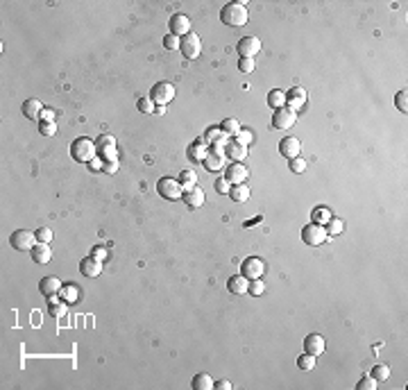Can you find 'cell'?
<instances>
[{
	"label": "cell",
	"mask_w": 408,
	"mask_h": 390,
	"mask_svg": "<svg viewBox=\"0 0 408 390\" xmlns=\"http://www.w3.org/2000/svg\"><path fill=\"white\" fill-rule=\"evenodd\" d=\"M220 21L229 27H243L245 23L249 21V14H247V7L243 3H229L222 7L220 12Z\"/></svg>",
	"instance_id": "7a4b0ae2"
},
{
	"label": "cell",
	"mask_w": 408,
	"mask_h": 390,
	"mask_svg": "<svg viewBox=\"0 0 408 390\" xmlns=\"http://www.w3.org/2000/svg\"><path fill=\"white\" fill-rule=\"evenodd\" d=\"M154 113H159V116H163V113H166V107H157V109H154Z\"/></svg>",
	"instance_id": "11a10c76"
},
{
	"label": "cell",
	"mask_w": 408,
	"mask_h": 390,
	"mask_svg": "<svg viewBox=\"0 0 408 390\" xmlns=\"http://www.w3.org/2000/svg\"><path fill=\"white\" fill-rule=\"evenodd\" d=\"M48 313L54 317V320H59V317H63L68 313V304L63 302L59 295H54V297H48Z\"/></svg>",
	"instance_id": "7402d4cb"
},
{
	"label": "cell",
	"mask_w": 408,
	"mask_h": 390,
	"mask_svg": "<svg viewBox=\"0 0 408 390\" xmlns=\"http://www.w3.org/2000/svg\"><path fill=\"white\" fill-rule=\"evenodd\" d=\"M299 150H302V143H299V139H295V136H286V139L279 141V152L284 154L286 159L299 157Z\"/></svg>",
	"instance_id": "2e32d148"
},
{
	"label": "cell",
	"mask_w": 408,
	"mask_h": 390,
	"mask_svg": "<svg viewBox=\"0 0 408 390\" xmlns=\"http://www.w3.org/2000/svg\"><path fill=\"white\" fill-rule=\"evenodd\" d=\"M220 132L231 139V136H236L240 132V122L236 120V118H225V120L220 122Z\"/></svg>",
	"instance_id": "f546056e"
},
{
	"label": "cell",
	"mask_w": 408,
	"mask_h": 390,
	"mask_svg": "<svg viewBox=\"0 0 408 390\" xmlns=\"http://www.w3.org/2000/svg\"><path fill=\"white\" fill-rule=\"evenodd\" d=\"M227 288H229L231 295H243V293H247V288H249V279L245 275H234L229 281H227Z\"/></svg>",
	"instance_id": "603a6c76"
},
{
	"label": "cell",
	"mask_w": 408,
	"mask_h": 390,
	"mask_svg": "<svg viewBox=\"0 0 408 390\" xmlns=\"http://www.w3.org/2000/svg\"><path fill=\"white\" fill-rule=\"evenodd\" d=\"M34 234H36V240H39V243H50V240H52V231H50L48 227H39Z\"/></svg>",
	"instance_id": "bcb514c9"
},
{
	"label": "cell",
	"mask_w": 408,
	"mask_h": 390,
	"mask_svg": "<svg viewBox=\"0 0 408 390\" xmlns=\"http://www.w3.org/2000/svg\"><path fill=\"white\" fill-rule=\"evenodd\" d=\"M168 30H170L168 34H175L181 39V36H186L190 32V18L186 16V14H179V12L172 14L170 21H168Z\"/></svg>",
	"instance_id": "ba28073f"
},
{
	"label": "cell",
	"mask_w": 408,
	"mask_h": 390,
	"mask_svg": "<svg viewBox=\"0 0 408 390\" xmlns=\"http://www.w3.org/2000/svg\"><path fill=\"white\" fill-rule=\"evenodd\" d=\"M225 157L234 159V161H243V159H247V148L236 143V141H229V145L225 148Z\"/></svg>",
	"instance_id": "cb8c5ba5"
},
{
	"label": "cell",
	"mask_w": 408,
	"mask_h": 390,
	"mask_svg": "<svg viewBox=\"0 0 408 390\" xmlns=\"http://www.w3.org/2000/svg\"><path fill=\"white\" fill-rule=\"evenodd\" d=\"M234 141H236V143H240V145H245V148H249V145H252V141H254V134L249 129H245V127H240V132L234 136Z\"/></svg>",
	"instance_id": "e575fe53"
},
{
	"label": "cell",
	"mask_w": 408,
	"mask_h": 390,
	"mask_svg": "<svg viewBox=\"0 0 408 390\" xmlns=\"http://www.w3.org/2000/svg\"><path fill=\"white\" fill-rule=\"evenodd\" d=\"M107 175H113V172L118 170V159H113V161H104V168H102Z\"/></svg>",
	"instance_id": "816d5d0a"
},
{
	"label": "cell",
	"mask_w": 408,
	"mask_h": 390,
	"mask_svg": "<svg viewBox=\"0 0 408 390\" xmlns=\"http://www.w3.org/2000/svg\"><path fill=\"white\" fill-rule=\"evenodd\" d=\"M157 193L161 195L163 200H181L184 198V188H181L179 179H172V177H161L157 181Z\"/></svg>",
	"instance_id": "277c9868"
},
{
	"label": "cell",
	"mask_w": 408,
	"mask_h": 390,
	"mask_svg": "<svg viewBox=\"0 0 408 390\" xmlns=\"http://www.w3.org/2000/svg\"><path fill=\"white\" fill-rule=\"evenodd\" d=\"M304 104H306V91H304L302 86H293V89L286 93V107L293 109V111L297 113Z\"/></svg>",
	"instance_id": "4fadbf2b"
},
{
	"label": "cell",
	"mask_w": 408,
	"mask_h": 390,
	"mask_svg": "<svg viewBox=\"0 0 408 390\" xmlns=\"http://www.w3.org/2000/svg\"><path fill=\"white\" fill-rule=\"evenodd\" d=\"M39 132L43 136H54L57 134V122L54 120H41L39 122Z\"/></svg>",
	"instance_id": "f35d334b"
},
{
	"label": "cell",
	"mask_w": 408,
	"mask_h": 390,
	"mask_svg": "<svg viewBox=\"0 0 408 390\" xmlns=\"http://www.w3.org/2000/svg\"><path fill=\"white\" fill-rule=\"evenodd\" d=\"M229 195L234 202H247L249 200V188H247V184H231V188H229Z\"/></svg>",
	"instance_id": "484cf974"
},
{
	"label": "cell",
	"mask_w": 408,
	"mask_h": 390,
	"mask_svg": "<svg viewBox=\"0 0 408 390\" xmlns=\"http://www.w3.org/2000/svg\"><path fill=\"white\" fill-rule=\"evenodd\" d=\"M222 136V132H220V125H216V127H209L207 132H204V141L207 143H213V141H218Z\"/></svg>",
	"instance_id": "f6af8a7d"
},
{
	"label": "cell",
	"mask_w": 408,
	"mask_h": 390,
	"mask_svg": "<svg viewBox=\"0 0 408 390\" xmlns=\"http://www.w3.org/2000/svg\"><path fill=\"white\" fill-rule=\"evenodd\" d=\"M59 297H61L66 304H73V302H77V297H80V290H77L75 284H63L61 290H59Z\"/></svg>",
	"instance_id": "4316f807"
},
{
	"label": "cell",
	"mask_w": 408,
	"mask_h": 390,
	"mask_svg": "<svg viewBox=\"0 0 408 390\" xmlns=\"http://www.w3.org/2000/svg\"><path fill=\"white\" fill-rule=\"evenodd\" d=\"M247 293H249V295H254V297H258V295L265 293V284H263L261 279H252V281H249Z\"/></svg>",
	"instance_id": "b9f144b4"
},
{
	"label": "cell",
	"mask_w": 408,
	"mask_h": 390,
	"mask_svg": "<svg viewBox=\"0 0 408 390\" xmlns=\"http://www.w3.org/2000/svg\"><path fill=\"white\" fill-rule=\"evenodd\" d=\"M324 229H326V234H329V236H340L345 231V220H343V218L331 216V220L324 225Z\"/></svg>",
	"instance_id": "4dcf8cb0"
},
{
	"label": "cell",
	"mask_w": 408,
	"mask_h": 390,
	"mask_svg": "<svg viewBox=\"0 0 408 390\" xmlns=\"http://www.w3.org/2000/svg\"><path fill=\"white\" fill-rule=\"evenodd\" d=\"M39 120H54V111L52 109H43V113H41Z\"/></svg>",
	"instance_id": "db71d44e"
},
{
	"label": "cell",
	"mask_w": 408,
	"mask_h": 390,
	"mask_svg": "<svg viewBox=\"0 0 408 390\" xmlns=\"http://www.w3.org/2000/svg\"><path fill=\"white\" fill-rule=\"evenodd\" d=\"M43 102L41 100H36V98H30V100H25L23 102V116L25 118H30V120H39L41 118V113H43Z\"/></svg>",
	"instance_id": "e0dca14e"
},
{
	"label": "cell",
	"mask_w": 408,
	"mask_h": 390,
	"mask_svg": "<svg viewBox=\"0 0 408 390\" xmlns=\"http://www.w3.org/2000/svg\"><path fill=\"white\" fill-rule=\"evenodd\" d=\"M181 200L186 202V207H188V209H199L204 204V190L197 188V186H193V188L186 190Z\"/></svg>",
	"instance_id": "44dd1931"
},
{
	"label": "cell",
	"mask_w": 408,
	"mask_h": 390,
	"mask_svg": "<svg viewBox=\"0 0 408 390\" xmlns=\"http://www.w3.org/2000/svg\"><path fill=\"white\" fill-rule=\"evenodd\" d=\"M80 272L89 279H95V277L102 272V261H98L95 256H84L80 261Z\"/></svg>",
	"instance_id": "9a60e30c"
},
{
	"label": "cell",
	"mask_w": 408,
	"mask_h": 390,
	"mask_svg": "<svg viewBox=\"0 0 408 390\" xmlns=\"http://www.w3.org/2000/svg\"><path fill=\"white\" fill-rule=\"evenodd\" d=\"M297 367L299 370H304V372L313 370V367H315V356H311V354H302V356L297 358Z\"/></svg>",
	"instance_id": "8d00e7d4"
},
{
	"label": "cell",
	"mask_w": 408,
	"mask_h": 390,
	"mask_svg": "<svg viewBox=\"0 0 408 390\" xmlns=\"http://www.w3.org/2000/svg\"><path fill=\"white\" fill-rule=\"evenodd\" d=\"M236 50H238L240 57H256L258 52H261V41L256 39V36H243V39L238 41V45H236Z\"/></svg>",
	"instance_id": "7c38bea8"
},
{
	"label": "cell",
	"mask_w": 408,
	"mask_h": 390,
	"mask_svg": "<svg viewBox=\"0 0 408 390\" xmlns=\"http://www.w3.org/2000/svg\"><path fill=\"white\" fill-rule=\"evenodd\" d=\"M179 52L184 54L186 59H197L199 52H202V41L195 32H188L186 36H181V45H179Z\"/></svg>",
	"instance_id": "52a82bcc"
},
{
	"label": "cell",
	"mask_w": 408,
	"mask_h": 390,
	"mask_svg": "<svg viewBox=\"0 0 408 390\" xmlns=\"http://www.w3.org/2000/svg\"><path fill=\"white\" fill-rule=\"evenodd\" d=\"M297 122V113L288 107H281V109H275V116H272V125L277 129H288Z\"/></svg>",
	"instance_id": "30bf717a"
},
{
	"label": "cell",
	"mask_w": 408,
	"mask_h": 390,
	"mask_svg": "<svg viewBox=\"0 0 408 390\" xmlns=\"http://www.w3.org/2000/svg\"><path fill=\"white\" fill-rule=\"evenodd\" d=\"M204 168H207L209 172H220L222 168H225V163H227V157L225 154H218V152H207V157H204Z\"/></svg>",
	"instance_id": "d6986e66"
},
{
	"label": "cell",
	"mask_w": 408,
	"mask_h": 390,
	"mask_svg": "<svg viewBox=\"0 0 408 390\" xmlns=\"http://www.w3.org/2000/svg\"><path fill=\"white\" fill-rule=\"evenodd\" d=\"M193 390H211L213 388V379L207 374V372H199V374L193 376Z\"/></svg>",
	"instance_id": "83f0119b"
},
{
	"label": "cell",
	"mask_w": 408,
	"mask_h": 390,
	"mask_svg": "<svg viewBox=\"0 0 408 390\" xmlns=\"http://www.w3.org/2000/svg\"><path fill=\"white\" fill-rule=\"evenodd\" d=\"M107 254H109V249H107V247H102V245H98V247H93L91 256H95L98 261H104V258H107Z\"/></svg>",
	"instance_id": "f907efd6"
},
{
	"label": "cell",
	"mask_w": 408,
	"mask_h": 390,
	"mask_svg": "<svg viewBox=\"0 0 408 390\" xmlns=\"http://www.w3.org/2000/svg\"><path fill=\"white\" fill-rule=\"evenodd\" d=\"M61 286L63 284L57 279V277H43V279L39 281V290L45 295V297H54V295H59Z\"/></svg>",
	"instance_id": "ffe728a7"
},
{
	"label": "cell",
	"mask_w": 408,
	"mask_h": 390,
	"mask_svg": "<svg viewBox=\"0 0 408 390\" xmlns=\"http://www.w3.org/2000/svg\"><path fill=\"white\" fill-rule=\"evenodd\" d=\"M326 238H329V234H326L324 225H315V222H308V225L302 229V240H304L306 245H311V247H317V245H322Z\"/></svg>",
	"instance_id": "8992f818"
},
{
	"label": "cell",
	"mask_w": 408,
	"mask_h": 390,
	"mask_svg": "<svg viewBox=\"0 0 408 390\" xmlns=\"http://www.w3.org/2000/svg\"><path fill=\"white\" fill-rule=\"evenodd\" d=\"M98 152L100 150H107V148H116V139L113 136H109V134H102V136H98Z\"/></svg>",
	"instance_id": "60d3db41"
},
{
	"label": "cell",
	"mask_w": 408,
	"mask_h": 390,
	"mask_svg": "<svg viewBox=\"0 0 408 390\" xmlns=\"http://www.w3.org/2000/svg\"><path fill=\"white\" fill-rule=\"evenodd\" d=\"M331 220V211L326 207H317L313 209L311 213V222H315V225H326V222Z\"/></svg>",
	"instance_id": "1f68e13d"
},
{
	"label": "cell",
	"mask_w": 408,
	"mask_h": 390,
	"mask_svg": "<svg viewBox=\"0 0 408 390\" xmlns=\"http://www.w3.org/2000/svg\"><path fill=\"white\" fill-rule=\"evenodd\" d=\"M86 166H89V170H93V172L95 170H102V168H104V159L102 157H95V159H91Z\"/></svg>",
	"instance_id": "681fc988"
},
{
	"label": "cell",
	"mask_w": 408,
	"mask_h": 390,
	"mask_svg": "<svg viewBox=\"0 0 408 390\" xmlns=\"http://www.w3.org/2000/svg\"><path fill=\"white\" fill-rule=\"evenodd\" d=\"M267 107H272V109L286 107V93H284V91L272 89L270 93H267Z\"/></svg>",
	"instance_id": "f1b7e54d"
},
{
	"label": "cell",
	"mask_w": 408,
	"mask_h": 390,
	"mask_svg": "<svg viewBox=\"0 0 408 390\" xmlns=\"http://www.w3.org/2000/svg\"><path fill=\"white\" fill-rule=\"evenodd\" d=\"M213 388H216V390H231L234 385H231V381L220 379V381H213Z\"/></svg>",
	"instance_id": "f5cc1de1"
},
{
	"label": "cell",
	"mask_w": 408,
	"mask_h": 390,
	"mask_svg": "<svg viewBox=\"0 0 408 390\" xmlns=\"http://www.w3.org/2000/svg\"><path fill=\"white\" fill-rule=\"evenodd\" d=\"M394 107H397L399 111H403V113L408 111V91L406 89L399 91V93L394 95Z\"/></svg>",
	"instance_id": "74e56055"
},
{
	"label": "cell",
	"mask_w": 408,
	"mask_h": 390,
	"mask_svg": "<svg viewBox=\"0 0 408 390\" xmlns=\"http://www.w3.org/2000/svg\"><path fill=\"white\" fill-rule=\"evenodd\" d=\"M376 385H379V381H376L374 376H363V379L356 383V388L358 390H376Z\"/></svg>",
	"instance_id": "ee69618b"
},
{
	"label": "cell",
	"mask_w": 408,
	"mask_h": 390,
	"mask_svg": "<svg viewBox=\"0 0 408 390\" xmlns=\"http://www.w3.org/2000/svg\"><path fill=\"white\" fill-rule=\"evenodd\" d=\"M172 98H175V86H172L170 82H159V84H154L152 91H150V100H152L157 107L170 104Z\"/></svg>",
	"instance_id": "5b68a950"
},
{
	"label": "cell",
	"mask_w": 408,
	"mask_h": 390,
	"mask_svg": "<svg viewBox=\"0 0 408 390\" xmlns=\"http://www.w3.org/2000/svg\"><path fill=\"white\" fill-rule=\"evenodd\" d=\"M71 157L80 163H89L91 159L98 157V143L89 136H80L71 143Z\"/></svg>",
	"instance_id": "6da1fadb"
},
{
	"label": "cell",
	"mask_w": 408,
	"mask_h": 390,
	"mask_svg": "<svg viewBox=\"0 0 408 390\" xmlns=\"http://www.w3.org/2000/svg\"><path fill=\"white\" fill-rule=\"evenodd\" d=\"M229 188H231V184L225 179V177H218L216 179V190L218 193H229Z\"/></svg>",
	"instance_id": "c3c4849f"
},
{
	"label": "cell",
	"mask_w": 408,
	"mask_h": 390,
	"mask_svg": "<svg viewBox=\"0 0 408 390\" xmlns=\"http://www.w3.org/2000/svg\"><path fill=\"white\" fill-rule=\"evenodd\" d=\"M30 254H32V261L39 263V266H45V263H50V258H52V249H50L48 243H36Z\"/></svg>",
	"instance_id": "ac0fdd59"
},
{
	"label": "cell",
	"mask_w": 408,
	"mask_h": 390,
	"mask_svg": "<svg viewBox=\"0 0 408 390\" xmlns=\"http://www.w3.org/2000/svg\"><path fill=\"white\" fill-rule=\"evenodd\" d=\"M39 243L36 240V234L34 231H27V229H16L12 231V236H9V245H12L14 249H18V252H32V247Z\"/></svg>",
	"instance_id": "3957f363"
},
{
	"label": "cell",
	"mask_w": 408,
	"mask_h": 390,
	"mask_svg": "<svg viewBox=\"0 0 408 390\" xmlns=\"http://www.w3.org/2000/svg\"><path fill=\"white\" fill-rule=\"evenodd\" d=\"M263 272H265V263H263L258 256L245 258L243 266H240V275H245L249 281H252V279H261Z\"/></svg>",
	"instance_id": "9c48e42d"
},
{
	"label": "cell",
	"mask_w": 408,
	"mask_h": 390,
	"mask_svg": "<svg viewBox=\"0 0 408 390\" xmlns=\"http://www.w3.org/2000/svg\"><path fill=\"white\" fill-rule=\"evenodd\" d=\"M304 349H306V354H311V356H320V354H324V349H326V340L322 338L320 334H308L306 340H304Z\"/></svg>",
	"instance_id": "5bb4252c"
},
{
	"label": "cell",
	"mask_w": 408,
	"mask_h": 390,
	"mask_svg": "<svg viewBox=\"0 0 408 390\" xmlns=\"http://www.w3.org/2000/svg\"><path fill=\"white\" fill-rule=\"evenodd\" d=\"M288 168H290L293 172H297V175H302V172H306L308 163H306V159L295 157V159H288Z\"/></svg>",
	"instance_id": "d590c367"
},
{
	"label": "cell",
	"mask_w": 408,
	"mask_h": 390,
	"mask_svg": "<svg viewBox=\"0 0 408 390\" xmlns=\"http://www.w3.org/2000/svg\"><path fill=\"white\" fill-rule=\"evenodd\" d=\"M179 45H181L179 36H175V34H166V36H163V48H166V50H179Z\"/></svg>",
	"instance_id": "7bdbcfd3"
},
{
	"label": "cell",
	"mask_w": 408,
	"mask_h": 390,
	"mask_svg": "<svg viewBox=\"0 0 408 390\" xmlns=\"http://www.w3.org/2000/svg\"><path fill=\"white\" fill-rule=\"evenodd\" d=\"M370 376H374L376 381H385L390 376V367L385 365V363H376V365L370 370Z\"/></svg>",
	"instance_id": "836d02e7"
},
{
	"label": "cell",
	"mask_w": 408,
	"mask_h": 390,
	"mask_svg": "<svg viewBox=\"0 0 408 390\" xmlns=\"http://www.w3.org/2000/svg\"><path fill=\"white\" fill-rule=\"evenodd\" d=\"M136 107H139V111H141V113H152L154 109H157V104H154L152 100H150V95H148V98H139Z\"/></svg>",
	"instance_id": "ab89813d"
},
{
	"label": "cell",
	"mask_w": 408,
	"mask_h": 390,
	"mask_svg": "<svg viewBox=\"0 0 408 390\" xmlns=\"http://www.w3.org/2000/svg\"><path fill=\"white\" fill-rule=\"evenodd\" d=\"M179 177H181L179 184H181V188H184V190L193 188V186L197 184V175H195V170H184Z\"/></svg>",
	"instance_id": "d6a6232c"
},
{
	"label": "cell",
	"mask_w": 408,
	"mask_h": 390,
	"mask_svg": "<svg viewBox=\"0 0 408 390\" xmlns=\"http://www.w3.org/2000/svg\"><path fill=\"white\" fill-rule=\"evenodd\" d=\"M249 177V170L243 166V161H234L227 166L225 170V179L229 181V184H245Z\"/></svg>",
	"instance_id": "8fae6325"
},
{
	"label": "cell",
	"mask_w": 408,
	"mask_h": 390,
	"mask_svg": "<svg viewBox=\"0 0 408 390\" xmlns=\"http://www.w3.org/2000/svg\"><path fill=\"white\" fill-rule=\"evenodd\" d=\"M207 145L209 143L204 141V136H199V139L188 148V157L193 159V161H204V157H207Z\"/></svg>",
	"instance_id": "d4e9b609"
},
{
	"label": "cell",
	"mask_w": 408,
	"mask_h": 390,
	"mask_svg": "<svg viewBox=\"0 0 408 390\" xmlns=\"http://www.w3.org/2000/svg\"><path fill=\"white\" fill-rule=\"evenodd\" d=\"M238 68H240V73H252L254 71V59L252 57H240Z\"/></svg>",
	"instance_id": "7dc6e473"
}]
</instances>
